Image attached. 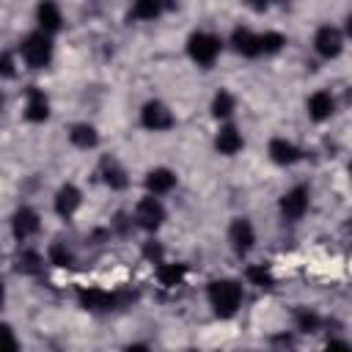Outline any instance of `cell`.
Instances as JSON below:
<instances>
[{"label": "cell", "instance_id": "6da1fadb", "mask_svg": "<svg viewBox=\"0 0 352 352\" xmlns=\"http://www.w3.org/2000/svg\"><path fill=\"white\" fill-rule=\"evenodd\" d=\"M242 302V286L231 278H220V280H212L209 283V305L212 311L220 316V319H228L236 314Z\"/></svg>", "mask_w": 352, "mask_h": 352}, {"label": "cell", "instance_id": "7a4b0ae2", "mask_svg": "<svg viewBox=\"0 0 352 352\" xmlns=\"http://www.w3.org/2000/svg\"><path fill=\"white\" fill-rule=\"evenodd\" d=\"M19 52H22V60L30 69H44L52 60V41H50V36L44 30H33V33H28L22 38Z\"/></svg>", "mask_w": 352, "mask_h": 352}, {"label": "cell", "instance_id": "3957f363", "mask_svg": "<svg viewBox=\"0 0 352 352\" xmlns=\"http://www.w3.org/2000/svg\"><path fill=\"white\" fill-rule=\"evenodd\" d=\"M220 47H223V41L214 33H206V30H198L187 38V52L198 66H212L214 58L220 55Z\"/></svg>", "mask_w": 352, "mask_h": 352}, {"label": "cell", "instance_id": "277c9868", "mask_svg": "<svg viewBox=\"0 0 352 352\" xmlns=\"http://www.w3.org/2000/svg\"><path fill=\"white\" fill-rule=\"evenodd\" d=\"M162 220H165V206L160 204V198L146 195V198L138 201V206H135V223H138L140 228L157 231V228L162 226Z\"/></svg>", "mask_w": 352, "mask_h": 352}, {"label": "cell", "instance_id": "5b68a950", "mask_svg": "<svg viewBox=\"0 0 352 352\" xmlns=\"http://www.w3.org/2000/svg\"><path fill=\"white\" fill-rule=\"evenodd\" d=\"M140 124L146 129H151V132H165V129H170L176 124V118L162 102H146L143 110H140Z\"/></svg>", "mask_w": 352, "mask_h": 352}, {"label": "cell", "instance_id": "8992f818", "mask_svg": "<svg viewBox=\"0 0 352 352\" xmlns=\"http://www.w3.org/2000/svg\"><path fill=\"white\" fill-rule=\"evenodd\" d=\"M314 50L322 55V58H338L341 55V50H344V36H341V30L338 28H333V25H322L319 30H316V36H314Z\"/></svg>", "mask_w": 352, "mask_h": 352}, {"label": "cell", "instance_id": "52a82bcc", "mask_svg": "<svg viewBox=\"0 0 352 352\" xmlns=\"http://www.w3.org/2000/svg\"><path fill=\"white\" fill-rule=\"evenodd\" d=\"M308 209V190L305 187H292L289 192H283L280 198V214L286 220H300Z\"/></svg>", "mask_w": 352, "mask_h": 352}, {"label": "cell", "instance_id": "ba28073f", "mask_svg": "<svg viewBox=\"0 0 352 352\" xmlns=\"http://www.w3.org/2000/svg\"><path fill=\"white\" fill-rule=\"evenodd\" d=\"M228 239H231V248H234L239 256H245V253L253 248V242H256V231H253L250 220L236 217V220L231 223V228H228Z\"/></svg>", "mask_w": 352, "mask_h": 352}, {"label": "cell", "instance_id": "9c48e42d", "mask_svg": "<svg viewBox=\"0 0 352 352\" xmlns=\"http://www.w3.org/2000/svg\"><path fill=\"white\" fill-rule=\"evenodd\" d=\"M231 47H234L239 55H245V58H256V55H261V36L253 33L250 28H234V33H231Z\"/></svg>", "mask_w": 352, "mask_h": 352}, {"label": "cell", "instance_id": "30bf717a", "mask_svg": "<svg viewBox=\"0 0 352 352\" xmlns=\"http://www.w3.org/2000/svg\"><path fill=\"white\" fill-rule=\"evenodd\" d=\"M176 187V173L173 170H168V168H154V170H148L146 173V190H148V195H165V192H170Z\"/></svg>", "mask_w": 352, "mask_h": 352}, {"label": "cell", "instance_id": "8fae6325", "mask_svg": "<svg viewBox=\"0 0 352 352\" xmlns=\"http://www.w3.org/2000/svg\"><path fill=\"white\" fill-rule=\"evenodd\" d=\"M11 228H14V236H16L19 242H25L28 236H33V234L38 231V214H36L33 209L22 206V209H16V214H14V220H11Z\"/></svg>", "mask_w": 352, "mask_h": 352}, {"label": "cell", "instance_id": "7c38bea8", "mask_svg": "<svg viewBox=\"0 0 352 352\" xmlns=\"http://www.w3.org/2000/svg\"><path fill=\"white\" fill-rule=\"evenodd\" d=\"M80 201H82L80 190H77L74 184H63V187L55 192V212H58L60 217H72V214L80 209Z\"/></svg>", "mask_w": 352, "mask_h": 352}, {"label": "cell", "instance_id": "4fadbf2b", "mask_svg": "<svg viewBox=\"0 0 352 352\" xmlns=\"http://www.w3.org/2000/svg\"><path fill=\"white\" fill-rule=\"evenodd\" d=\"M300 157H302V151L294 143H289L283 138H272L270 140V160L272 162H278V165H294Z\"/></svg>", "mask_w": 352, "mask_h": 352}, {"label": "cell", "instance_id": "5bb4252c", "mask_svg": "<svg viewBox=\"0 0 352 352\" xmlns=\"http://www.w3.org/2000/svg\"><path fill=\"white\" fill-rule=\"evenodd\" d=\"M36 22H38V30H44L47 36H52L55 30H60V22H63L60 8L55 3H41L36 8Z\"/></svg>", "mask_w": 352, "mask_h": 352}, {"label": "cell", "instance_id": "9a60e30c", "mask_svg": "<svg viewBox=\"0 0 352 352\" xmlns=\"http://www.w3.org/2000/svg\"><path fill=\"white\" fill-rule=\"evenodd\" d=\"M242 135H239V129L236 126H231V124H226V126H220V132H217V138H214V148L220 151V154H226V157H231V154H236L239 148H242Z\"/></svg>", "mask_w": 352, "mask_h": 352}, {"label": "cell", "instance_id": "2e32d148", "mask_svg": "<svg viewBox=\"0 0 352 352\" xmlns=\"http://www.w3.org/2000/svg\"><path fill=\"white\" fill-rule=\"evenodd\" d=\"M50 116V102H47V96L38 91V88H30L28 91V102H25V118L28 121H44Z\"/></svg>", "mask_w": 352, "mask_h": 352}, {"label": "cell", "instance_id": "e0dca14e", "mask_svg": "<svg viewBox=\"0 0 352 352\" xmlns=\"http://www.w3.org/2000/svg\"><path fill=\"white\" fill-rule=\"evenodd\" d=\"M333 110H336V102H333V96H330L327 91H316V94L308 96V116H311L314 121L330 118Z\"/></svg>", "mask_w": 352, "mask_h": 352}, {"label": "cell", "instance_id": "ac0fdd59", "mask_svg": "<svg viewBox=\"0 0 352 352\" xmlns=\"http://www.w3.org/2000/svg\"><path fill=\"white\" fill-rule=\"evenodd\" d=\"M77 297H80L82 308H91V311H104V308L116 305V297L104 289H80Z\"/></svg>", "mask_w": 352, "mask_h": 352}, {"label": "cell", "instance_id": "d6986e66", "mask_svg": "<svg viewBox=\"0 0 352 352\" xmlns=\"http://www.w3.org/2000/svg\"><path fill=\"white\" fill-rule=\"evenodd\" d=\"M102 176H104V184L113 187V190H124L126 187V173L116 160H107V157L102 160Z\"/></svg>", "mask_w": 352, "mask_h": 352}, {"label": "cell", "instance_id": "ffe728a7", "mask_svg": "<svg viewBox=\"0 0 352 352\" xmlns=\"http://www.w3.org/2000/svg\"><path fill=\"white\" fill-rule=\"evenodd\" d=\"M69 138H72V143L77 148H94L99 143V135H96V129L91 124H74L72 132H69Z\"/></svg>", "mask_w": 352, "mask_h": 352}, {"label": "cell", "instance_id": "44dd1931", "mask_svg": "<svg viewBox=\"0 0 352 352\" xmlns=\"http://www.w3.org/2000/svg\"><path fill=\"white\" fill-rule=\"evenodd\" d=\"M234 104H236L234 96L220 88V91L214 94V99H212V116H214V118H228V116L234 113Z\"/></svg>", "mask_w": 352, "mask_h": 352}, {"label": "cell", "instance_id": "7402d4cb", "mask_svg": "<svg viewBox=\"0 0 352 352\" xmlns=\"http://www.w3.org/2000/svg\"><path fill=\"white\" fill-rule=\"evenodd\" d=\"M160 11H162V6L157 0H140V3L132 6L135 19H154V16H160Z\"/></svg>", "mask_w": 352, "mask_h": 352}, {"label": "cell", "instance_id": "603a6c76", "mask_svg": "<svg viewBox=\"0 0 352 352\" xmlns=\"http://www.w3.org/2000/svg\"><path fill=\"white\" fill-rule=\"evenodd\" d=\"M283 44H286L283 33H278V30H267V33H261V52H264V55L278 52Z\"/></svg>", "mask_w": 352, "mask_h": 352}, {"label": "cell", "instance_id": "cb8c5ba5", "mask_svg": "<svg viewBox=\"0 0 352 352\" xmlns=\"http://www.w3.org/2000/svg\"><path fill=\"white\" fill-rule=\"evenodd\" d=\"M157 275H160V280H162L165 286H176V283L184 278V267H182V264H162Z\"/></svg>", "mask_w": 352, "mask_h": 352}, {"label": "cell", "instance_id": "d4e9b609", "mask_svg": "<svg viewBox=\"0 0 352 352\" xmlns=\"http://www.w3.org/2000/svg\"><path fill=\"white\" fill-rule=\"evenodd\" d=\"M50 261L55 264V267H72L74 264V256H72V250H66L63 245H52L50 248Z\"/></svg>", "mask_w": 352, "mask_h": 352}, {"label": "cell", "instance_id": "484cf974", "mask_svg": "<svg viewBox=\"0 0 352 352\" xmlns=\"http://www.w3.org/2000/svg\"><path fill=\"white\" fill-rule=\"evenodd\" d=\"M297 327H300V330H305V333H314V330L319 327V316H316L314 311L300 308V311H297Z\"/></svg>", "mask_w": 352, "mask_h": 352}, {"label": "cell", "instance_id": "4316f807", "mask_svg": "<svg viewBox=\"0 0 352 352\" xmlns=\"http://www.w3.org/2000/svg\"><path fill=\"white\" fill-rule=\"evenodd\" d=\"M248 280H253V283L261 286V289H270V286H272V275H270L264 267H248Z\"/></svg>", "mask_w": 352, "mask_h": 352}, {"label": "cell", "instance_id": "83f0119b", "mask_svg": "<svg viewBox=\"0 0 352 352\" xmlns=\"http://www.w3.org/2000/svg\"><path fill=\"white\" fill-rule=\"evenodd\" d=\"M38 264H41V258L33 250H25L19 256V270H25V272H38Z\"/></svg>", "mask_w": 352, "mask_h": 352}, {"label": "cell", "instance_id": "f1b7e54d", "mask_svg": "<svg viewBox=\"0 0 352 352\" xmlns=\"http://www.w3.org/2000/svg\"><path fill=\"white\" fill-rule=\"evenodd\" d=\"M3 352H19V344H16V338H14L8 324L3 327Z\"/></svg>", "mask_w": 352, "mask_h": 352}, {"label": "cell", "instance_id": "f546056e", "mask_svg": "<svg viewBox=\"0 0 352 352\" xmlns=\"http://www.w3.org/2000/svg\"><path fill=\"white\" fill-rule=\"evenodd\" d=\"M324 352H352V346H349L346 341H330V344L324 346Z\"/></svg>", "mask_w": 352, "mask_h": 352}, {"label": "cell", "instance_id": "4dcf8cb0", "mask_svg": "<svg viewBox=\"0 0 352 352\" xmlns=\"http://www.w3.org/2000/svg\"><path fill=\"white\" fill-rule=\"evenodd\" d=\"M0 66H3V77H11V74H14V60H11V55H8V52H3Z\"/></svg>", "mask_w": 352, "mask_h": 352}, {"label": "cell", "instance_id": "1f68e13d", "mask_svg": "<svg viewBox=\"0 0 352 352\" xmlns=\"http://www.w3.org/2000/svg\"><path fill=\"white\" fill-rule=\"evenodd\" d=\"M124 352H151V349H148L146 344H129V346H126Z\"/></svg>", "mask_w": 352, "mask_h": 352}, {"label": "cell", "instance_id": "d6a6232c", "mask_svg": "<svg viewBox=\"0 0 352 352\" xmlns=\"http://www.w3.org/2000/svg\"><path fill=\"white\" fill-rule=\"evenodd\" d=\"M346 36L352 38V14H346Z\"/></svg>", "mask_w": 352, "mask_h": 352}, {"label": "cell", "instance_id": "836d02e7", "mask_svg": "<svg viewBox=\"0 0 352 352\" xmlns=\"http://www.w3.org/2000/svg\"><path fill=\"white\" fill-rule=\"evenodd\" d=\"M349 173H352V165H349Z\"/></svg>", "mask_w": 352, "mask_h": 352}]
</instances>
